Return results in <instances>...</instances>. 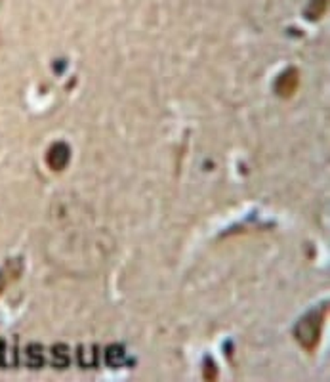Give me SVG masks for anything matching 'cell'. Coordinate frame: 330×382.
<instances>
[{
  "mask_svg": "<svg viewBox=\"0 0 330 382\" xmlns=\"http://www.w3.org/2000/svg\"><path fill=\"white\" fill-rule=\"evenodd\" d=\"M23 274V258H8L6 262L0 266V295H4L12 283H15Z\"/></svg>",
  "mask_w": 330,
  "mask_h": 382,
  "instance_id": "4",
  "label": "cell"
},
{
  "mask_svg": "<svg viewBox=\"0 0 330 382\" xmlns=\"http://www.w3.org/2000/svg\"><path fill=\"white\" fill-rule=\"evenodd\" d=\"M106 361L111 369L122 367L124 361H127V350H124V346H120V344H111V346L106 350Z\"/></svg>",
  "mask_w": 330,
  "mask_h": 382,
  "instance_id": "5",
  "label": "cell"
},
{
  "mask_svg": "<svg viewBox=\"0 0 330 382\" xmlns=\"http://www.w3.org/2000/svg\"><path fill=\"white\" fill-rule=\"evenodd\" d=\"M329 316V306H317L311 311H308L303 318L294 327V339L306 352H315L319 342H321V334H323L324 321Z\"/></svg>",
  "mask_w": 330,
  "mask_h": 382,
  "instance_id": "1",
  "label": "cell"
},
{
  "mask_svg": "<svg viewBox=\"0 0 330 382\" xmlns=\"http://www.w3.org/2000/svg\"><path fill=\"white\" fill-rule=\"evenodd\" d=\"M94 350H96V348H94ZM94 350H92V354H86L85 350L78 352V363H80L82 367L88 369L96 365V352H94Z\"/></svg>",
  "mask_w": 330,
  "mask_h": 382,
  "instance_id": "9",
  "label": "cell"
},
{
  "mask_svg": "<svg viewBox=\"0 0 330 382\" xmlns=\"http://www.w3.org/2000/svg\"><path fill=\"white\" fill-rule=\"evenodd\" d=\"M300 86V71L296 67H288L275 80V94L281 98H292Z\"/></svg>",
  "mask_w": 330,
  "mask_h": 382,
  "instance_id": "2",
  "label": "cell"
},
{
  "mask_svg": "<svg viewBox=\"0 0 330 382\" xmlns=\"http://www.w3.org/2000/svg\"><path fill=\"white\" fill-rule=\"evenodd\" d=\"M71 161V148L65 142H54L46 151V164L52 172H62Z\"/></svg>",
  "mask_w": 330,
  "mask_h": 382,
  "instance_id": "3",
  "label": "cell"
},
{
  "mask_svg": "<svg viewBox=\"0 0 330 382\" xmlns=\"http://www.w3.org/2000/svg\"><path fill=\"white\" fill-rule=\"evenodd\" d=\"M324 12H327V0H311L309 6L306 8V15H308V20H311V22L323 17Z\"/></svg>",
  "mask_w": 330,
  "mask_h": 382,
  "instance_id": "8",
  "label": "cell"
},
{
  "mask_svg": "<svg viewBox=\"0 0 330 382\" xmlns=\"http://www.w3.org/2000/svg\"><path fill=\"white\" fill-rule=\"evenodd\" d=\"M52 365L56 369H67L69 365V348L65 344H54L52 346Z\"/></svg>",
  "mask_w": 330,
  "mask_h": 382,
  "instance_id": "6",
  "label": "cell"
},
{
  "mask_svg": "<svg viewBox=\"0 0 330 382\" xmlns=\"http://www.w3.org/2000/svg\"><path fill=\"white\" fill-rule=\"evenodd\" d=\"M27 363L29 367L41 369L44 365V354L41 344H29L27 346Z\"/></svg>",
  "mask_w": 330,
  "mask_h": 382,
  "instance_id": "7",
  "label": "cell"
}]
</instances>
